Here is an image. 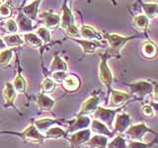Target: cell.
Masks as SVG:
<instances>
[{
    "label": "cell",
    "instance_id": "1",
    "mask_svg": "<svg viewBox=\"0 0 158 148\" xmlns=\"http://www.w3.org/2000/svg\"><path fill=\"white\" fill-rule=\"evenodd\" d=\"M95 120L101 121L104 123L108 128L113 127L114 120L116 117V110H109V109H104L102 107H99L97 111L94 113Z\"/></svg>",
    "mask_w": 158,
    "mask_h": 148
},
{
    "label": "cell",
    "instance_id": "2",
    "mask_svg": "<svg viewBox=\"0 0 158 148\" xmlns=\"http://www.w3.org/2000/svg\"><path fill=\"white\" fill-rule=\"evenodd\" d=\"M105 38L110 44V49L114 52H118L128 41L133 39V37H123L118 34H109Z\"/></svg>",
    "mask_w": 158,
    "mask_h": 148
},
{
    "label": "cell",
    "instance_id": "3",
    "mask_svg": "<svg viewBox=\"0 0 158 148\" xmlns=\"http://www.w3.org/2000/svg\"><path fill=\"white\" fill-rule=\"evenodd\" d=\"M99 78H100L101 82L108 88L112 85L113 83V73L111 71L110 67H109L107 63V58L103 56L101 59V62L99 64Z\"/></svg>",
    "mask_w": 158,
    "mask_h": 148
},
{
    "label": "cell",
    "instance_id": "4",
    "mask_svg": "<svg viewBox=\"0 0 158 148\" xmlns=\"http://www.w3.org/2000/svg\"><path fill=\"white\" fill-rule=\"evenodd\" d=\"M150 130L148 128L144 123H138L135 125H131L126 131L127 136L133 139L135 141H139L145 136L147 132H149Z\"/></svg>",
    "mask_w": 158,
    "mask_h": 148
},
{
    "label": "cell",
    "instance_id": "5",
    "mask_svg": "<svg viewBox=\"0 0 158 148\" xmlns=\"http://www.w3.org/2000/svg\"><path fill=\"white\" fill-rule=\"evenodd\" d=\"M99 103H100V99L96 96L88 98L87 100L82 104L77 117L86 116V115H89V113H95L97 111V109L99 108Z\"/></svg>",
    "mask_w": 158,
    "mask_h": 148
},
{
    "label": "cell",
    "instance_id": "6",
    "mask_svg": "<svg viewBox=\"0 0 158 148\" xmlns=\"http://www.w3.org/2000/svg\"><path fill=\"white\" fill-rule=\"evenodd\" d=\"M14 134H18L19 136L23 137L24 139H27L33 142H42L44 140V135L40 132L34 125H30L25 128V130L21 133H14Z\"/></svg>",
    "mask_w": 158,
    "mask_h": 148
},
{
    "label": "cell",
    "instance_id": "7",
    "mask_svg": "<svg viewBox=\"0 0 158 148\" xmlns=\"http://www.w3.org/2000/svg\"><path fill=\"white\" fill-rule=\"evenodd\" d=\"M90 138H91V130L87 128V130H79L72 133L71 136L69 137V140H70L72 146L77 147L81 144L87 143Z\"/></svg>",
    "mask_w": 158,
    "mask_h": 148
},
{
    "label": "cell",
    "instance_id": "8",
    "mask_svg": "<svg viewBox=\"0 0 158 148\" xmlns=\"http://www.w3.org/2000/svg\"><path fill=\"white\" fill-rule=\"evenodd\" d=\"M131 92L137 96H144L153 92L152 84L147 81H137L135 83L130 84Z\"/></svg>",
    "mask_w": 158,
    "mask_h": 148
},
{
    "label": "cell",
    "instance_id": "9",
    "mask_svg": "<svg viewBox=\"0 0 158 148\" xmlns=\"http://www.w3.org/2000/svg\"><path fill=\"white\" fill-rule=\"evenodd\" d=\"M131 123V120L130 116L127 115V113H120V115L117 116L116 121H114V128H115L116 131L123 133L130 128Z\"/></svg>",
    "mask_w": 158,
    "mask_h": 148
},
{
    "label": "cell",
    "instance_id": "10",
    "mask_svg": "<svg viewBox=\"0 0 158 148\" xmlns=\"http://www.w3.org/2000/svg\"><path fill=\"white\" fill-rule=\"evenodd\" d=\"M40 18L44 23V28L47 29H56L60 25V17L53 13L43 12L42 14H40Z\"/></svg>",
    "mask_w": 158,
    "mask_h": 148
},
{
    "label": "cell",
    "instance_id": "11",
    "mask_svg": "<svg viewBox=\"0 0 158 148\" xmlns=\"http://www.w3.org/2000/svg\"><path fill=\"white\" fill-rule=\"evenodd\" d=\"M91 125V121L89 117L87 116H79L77 117L76 121H74L73 122L70 123V126H69L68 132H76L79 130H87V128L90 126Z\"/></svg>",
    "mask_w": 158,
    "mask_h": 148
},
{
    "label": "cell",
    "instance_id": "12",
    "mask_svg": "<svg viewBox=\"0 0 158 148\" xmlns=\"http://www.w3.org/2000/svg\"><path fill=\"white\" fill-rule=\"evenodd\" d=\"M131 96L125 92H121L118 90H112L111 91V99H110V105L114 108H118L123 105Z\"/></svg>",
    "mask_w": 158,
    "mask_h": 148
},
{
    "label": "cell",
    "instance_id": "13",
    "mask_svg": "<svg viewBox=\"0 0 158 148\" xmlns=\"http://www.w3.org/2000/svg\"><path fill=\"white\" fill-rule=\"evenodd\" d=\"M16 90L13 87L12 83H6L3 88V96H4V101H5V106H13L14 107V102L16 99Z\"/></svg>",
    "mask_w": 158,
    "mask_h": 148
},
{
    "label": "cell",
    "instance_id": "14",
    "mask_svg": "<svg viewBox=\"0 0 158 148\" xmlns=\"http://www.w3.org/2000/svg\"><path fill=\"white\" fill-rule=\"evenodd\" d=\"M17 26L21 32L27 34L28 32L33 30V22L31 19H29L27 16H25L23 13H20L17 17Z\"/></svg>",
    "mask_w": 158,
    "mask_h": 148
},
{
    "label": "cell",
    "instance_id": "15",
    "mask_svg": "<svg viewBox=\"0 0 158 148\" xmlns=\"http://www.w3.org/2000/svg\"><path fill=\"white\" fill-rule=\"evenodd\" d=\"M81 36L86 39V41H93V39H100L102 36L99 34L95 29L88 25H83L81 29L79 30Z\"/></svg>",
    "mask_w": 158,
    "mask_h": 148
},
{
    "label": "cell",
    "instance_id": "16",
    "mask_svg": "<svg viewBox=\"0 0 158 148\" xmlns=\"http://www.w3.org/2000/svg\"><path fill=\"white\" fill-rule=\"evenodd\" d=\"M75 42L79 43L85 53H93L98 47H103L100 42L97 41H86V39H75Z\"/></svg>",
    "mask_w": 158,
    "mask_h": 148
},
{
    "label": "cell",
    "instance_id": "17",
    "mask_svg": "<svg viewBox=\"0 0 158 148\" xmlns=\"http://www.w3.org/2000/svg\"><path fill=\"white\" fill-rule=\"evenodd\" d=\"M74 24V17L71 10L67 7L66 4H63L62 6V17L60 19V26L65 30L70 25Z\"/></svg>",
    "mask_w": 158,
    "mask_h": 148
},
{
    "label": "cell",
    "instance_id": "18",
    "mask_svg": "<svg viewBox=\"0 0 158 148\" xmlns=\"http://www.w3.org/2000/svg\"><path fill=\"white\" fill-rule=\"evenodd\" d=\"M37 105L44 111H51L54 106V100L41 93L37 98Z\"/></svg>",
    "mask_w": 158,
    "mask_h": 148
},
{
    "label": "cell",
    "instance_id": "19",
    "mask_svg": "<svg viewBox=\"0 0 158 148\" xmlns=\"http://www.w3.org/2000/svg\"><path fill=\"white\" fill-rule=\"evenodd\" d=\"M62 86L66 91L73 92L76 91L79 88V86H80V81H79V79L76 76L67 75V77L62 82Z\"/></svg>",
    "mask_w": 158,
    "mask_h": 148
},
{
    "label": "cell",
    "instance_id": "20",
    "mask_svg": "<svg viewBox=\"0 0 158 148\" xmlns=\"http://www.w3.org/2000/svg\"><path fill=\"white\" fill-rule=\"evenodd\" d=\"M90 126H91V131L96 133V134H98V135H104V136L111 135L110 130H109L104 123H102L101 121H99L97 120L92 121Z\"/></svg>",
    "mask_w": 158,
    "mask_h": 148
},
{
    "label": "cell",
    "instance_id": "21",
    "mask_svg": "<svg viewBox=\"0 0 158 148\" xmlns=\"http://www.w3.org/2000/svg\"><path fill=\"white\" fill-rule=\"evenodd\" d=\"M108 143L109 142H108L107 136L95 134L89 139V141L86 143V144H88L89 146L96 147V148H107Z\"/></svg>",
    "mask_w": 158,
    "mask_h": 148
},
{
    "label": "cell",
    "instance_id": "22",
    "mask_svg": "<svg viewBox=\"0 0 158 148\" xmlns=\"http://www.w3.org/2000/svg\"><path fill=\"white\" fill-rule=\"evenodd\" d=\"M56 122L57 121L52 120V118H41V120H38L35 121L34 125L40 132L44 133L48 128H51L54 123H56Z\"/></svg>",
    "mask_w": 158,
    "mask_h": 148
},
{
    "label": "cell",
    "instance_id": "23",
    "mask_svg": "<svg viewBox=\"0 0 158 148\" xmlns=\"http://www.w3.org/2000/svg\"><path fill=\"white\" fill-rule=\"evenodd\" d=\"M41 3V1H34L31 4L27 5L23 8V14L25 16H27L29 19L35 20L37 18L38 15V10H39V5Z\"/></svg>",
    "mask_w": 158,
    "mask_h": 148
},
{
    "label": "cell",
    "instance_id": "24",
    "mask_svg": "<svg viewBox=\"0 0 158 148\" xmlns=\"http://www.w3.org/2000/svg\"><path fill=\"white\" fill-rule=\"evenodd\" d=\"M157 46L153 42H145L143 43L141 51L146 58H153L157 54Z\"/></svg>",
    "mask_w": 158,
    "mask_h": 148
},
{
    "label": "cell",
    "instance_id": "25",
    "mask_svg": "<svg viewBox=\"0 0 158 148\" xmlns=\"http://www.w3.org/2000/svg\"><path fill=\"white\" fill-rule=\"evenodd\" d=\"M142 7L148 19H158V3H142Z\"/></svg>",
    "mask_w": 158,
    "mask_h": 148
},
{
    "label": "cell",
    "instance_id": "26",
    "mask_svg": "<svg viewBox=\"0 0 158 148\" xmlns=\"http://www.w3.org/2000/svg\"><path fill=\"white\" fill-rule=\"evenodd\" d=\"M23 41L33 47H42V44H43L41 39H40L36 34H33V33L24 34Z\"/></svg>",
    "mask_w": 158,
    "mask_h": 148
},
{
    "label": "cell",
    "instance_id": "27",
    "mask_svg": "<svg viewBox=\"0 0 158 148\" xmlns=\"http://www.w3.org/2000/svg\"><path fill=\"white\" fill-rule=\"evenodd\" d=\"M49 69H51L52 72H65L67 69V65L58 56H56Z\"/></svg>",
    "mask_w": 158,
    "mask_h": 148
},
{
    "label": "cell",
    "instance_id": "28",
    "mask_svg": "<svg viewBox=\"0 0 158 148\" xmlns=\"http://www.w3.org/2000/svg\"><path fill=\"white\" fill-rule=\"evenodd\" d=\"M3 41L5 44L10 47H18V46H22L24 43L23 39L20 37V35L18 34H14V35H9V36H5L3 38Z\"/></svg>",
    "mask_w": 158,
    "mask_h": 148
},
{
    "label": "cell",
    "instance_id": "29",
    "mask_svg": "<svg viewBox=\"0 0 158 148\" xmlns=\"http://www.w3.org/2000/svg\"><path fill=\"white\" fill-rule=\"evenodd\" d=\"M64 135H65V131H64L62 128L58 127V126H52L51 128H48V130L44 132V137L46 136L47 138L57 139V138H60Z\"/></svg>",
    "mask_w": 158,
    "mask_h": 148
},
{
    "label": "cell",
    "instance_id": "30",
    "mask_svg": "<svg viewBox=\"0 0 158 148\" xmlns=\"http://www.w3.org/2000/svg\"><path fill=\"white\" fill-rule=\"evenodd\" d=\"M133 25L138 30H145L147 29L148 25H149V19L143 14L137 15V16L133 18Z\"/></svg>",
    "mask_w": 158,
    "mask_h": 148
},
{
    "label": "cell",
    "instance_id": "31",
    "mask_svg": "<svg viewBox=\"0 0 158 148\" xmlns=\"http://www.w3.org/2000/svg\"><path fill=\"white\" fill-rule=\"evenodd\" d=\"M13 87L16 90V92L19 93H25V91H26V81H25L24 77L21 74H18L16 78L14 79Z\"/></svg>",
    "mask_w": 158,
    "mask_h": 148
},
{
    "label": "cell",
    "instance_id": "32",
    "mask_svg": "<svg viewBox=\"0 0 158 148\" xmlns=\"http://www.w3.org/2000/svg\"><path fill=\"white\" fill-rule=\"evenodd\" d=\"M107 148H127V144L125 138L122 136H116L114 139L108 143Z\"/></svg>",
    "mask_w": 158,
    "mask_h": 148
},
{
    "label": "cell",
    "instance_id": "33",
    "mask_svg": "<svg viewBox=\"0 0 158 148\" xmlns=\"http://www.w3.org/2000/svg\"><path fill=\"white\" fill-rule=\"evenodd\" d=\"M13 56L12 49H5L0 53V67L7 66L9 62L11 61V58Z\"/></svg>",
    "mask_w": 158,
    "mask_h": 148
},
{
    "label": "cell",
    "instance_id": "34",
    "mask_svg": "<svg viewBox=\"0 0 158 148\" xmlns=\"http://www.w3.org/2000/svg\"><path fill=\"white\" fill-rule=\"evenodd\" d=\"M36 35L41 39V41L43 43H49L52 41V37H51V34H49L48 29L44 27L39 28L36 32Z\"/></svg>",
    "mask_w": 158,
    "mask_h": 148
},
{
    "label": "cell",
    "instance_id": "35",
    "mask_svg": "<svg viewBox=\"0 0 158 148\" xmlns=\"http://www.w3.org/2000/svg\"><path fill=\"white\" fill-rule=\"evenodd\" d=\"M4 30L7 33H9L10 35H14V34H17L19 29H18L16 21H15V20H12V19H9L4 24Z\"/></svg>",
    "mask_w": 158,
    "mask_h": 148
},
{
    "label": "cell",
    "instance_id": "36",
    "mask_svg": "<svg viewBox=\"0 0 158 148\" xmlns=\"http://www.w3.org/2000/svg\"><path fill=\"white\" fill-rule=\"evenodd\" d=\"M56 86V83L54 82L52 79L51 78H46L43 81V92L44 93H48V92H52V90H54V88Z\"/></svg>",
    "mask_w": 158,
    "mask_h": 148
},
{
    "label": "cell",
    "instance_id": "37",
    "mask_svg": "<svg viewBox=\"0 0 158 148\" xmlns=\"http://www.w3.org/2000/svg\"><path fill=\"white\" fill-rule=\"evenodd\" d=\"M11 14H12V11L7 4H2L1 6H0V18H3V19L9 18L11 16Z\"/></svg>",
    "mask_w": 158,
    "mask_h": 148
},
{
    "label": "cell",
    "instance_id": "38",
    "mask_svg": "<svg viewBox=\"0 0 158 148\" xmlns=\"http://www.w3.org/2000/svg\"><path fill=\"white\" fill-rule=\"evenodd\" d=\"M65 32L68 35L69 37H79L80 35V32H79V29L77 28V26L75 24L70 25L68 28L65 29Z\"/></svg>",
    "mask_w": 158,
    "mask_h": 148
},
{
    "label": "cell",
    "instance_id": "39",
    "mask_svg": "<svg viewBox=\"0 0 158 148\" xmlns=\"http://www.w3.org/2000/svg\"><path fill=\"white\" fill-rule=\"evenodd\" d=\"M52 80L54 82H63V80L67 77V74L65 72H53L52 75Z\"/></svg>",
    "mask_w": 158,
    "mask_h": 148
},
{
    "label": "cell",
    "instance_id": "40",
    "mask_svg": "<svg viewBox=\"0 0 158 148\" xmlns=\"http://www.w3.org/2000/svg\"><path fill=\"white\" fill-rule=\"evenodd\" d=\"M147 144L145 143H142L140 141H131L127 144V148H148Z\"/></svg>",
    "mask_w": 158,
    "mask_h": 148
},
{
    "label": "cell",
    "instance_id": "41",
    "mask_svg": "<svg viewBox=\"0 0 158 148\" xmlns=\"http://www.w3.org/2000/svg\"><path fill=\"white\" fill-rule=\"evenodd\" d=\"M142 113L145 117H153L154 116V111L150 105H145L142 107Z\"/></svg>",
    "mask_w": 158,
    "mask_h": 148
},
{
    "label": "cell",
    "instance_id": "42",
    "mask_svg": "<svg viewBox=\"0 0 158 148\" xmlns=\"http://www.w3.org/2000/svg\"><path fill=\"white\" fill-rule=\"evenodd\" d=\"M153 93H154V101H155V103H158V85L157 84H154Z\"/></svg>",
    "mask_w": 158,
    "mask_h": 148
},
{
    "label": "cell",
    "instance_id": "43",
    "mask_svg": "<svg viewBox=\"0 0 158 148\" xmlns=\"http://www.w3.org/2000/svg\"><path fill=\"white\" fill-rule=\"evenodd\" d=\"M150 106L152 107L153 111H154V113L158 115V103H151Z\"/></svg>",
    "mask_w": 158,
    "mask_h": 148
},
{
    "label": "cell",
    "instance_id": "44",
    "mask_svg": "<svg viewBox=\"0 0 158 148\" xmlns=\"http://www.w3.org/2000/svg\"><path fill=\"white\" fill-rule=\"evenodd\" d=\"M6 49V44H5L4 41H3V39L0 38V51H5Z\"/></svg>",
    "mask_w": 158,
    "mask_h": 148
},
{
    "label": "cell",
    "instance_id": "45",
    "mask_svg": "<svg viewBox=\"0 0 158 148\" xmlns=\"http://www.w3.org/2000/svg\"><path fill=\"white\" fill-rule=\"evenodd\" d=\"M1 5H2V1H0V6H1Z\"/></svg>",
    "mask_w": 158,
    "mask_h": 148
}]
</instances>
